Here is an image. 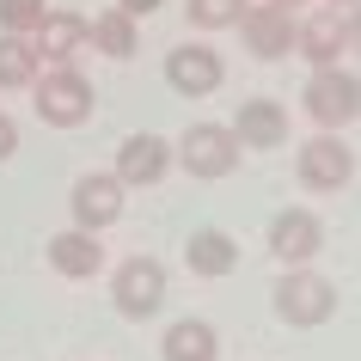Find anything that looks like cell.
Instances as JSON below:
<instances>
[{"instance_id":"1","label":"cell","mask_w":361,"mask_h":361,"mask_svg":"<svg viewBox=\"0 0 361 361\" xmlns=\"http://www.w3.org/2000/svg\"><path fill=\"white\" fill-rule=\"evenodd\" d=\"M269 306L276 319L294 324V331H312L337 312V282H324L319 269H282V282L269 288Z\"/></svg>"},{"instance_id":"2","label":"cell","mask_w":361,"mask_h":361,"mask_svg":"<svg viewBox=\"0 0 361 361\" xmlns=\"http://www.w3.org/2000/svg\"><path fill=\"white\" fill-rule=\"evenodd\" d=\"M300 111L319 123V135L349 129L361 116V80L349 68H319V74L306 80V92H300Z\"/></svg>"},{"instance_id":"3","label":"cell","mask_w":361,"mask_h":361,"mask_svg":"<svg viewBox=\"0 0 361 361\" xmlns=\"http://www.w3.org/2000/svg\"><path fill=\"white\" fill-rule=\"evenodd\" d=\"M31 104L49 129H80L92 116V86H86L80 68H43L37 86H31Z\"/></svg>"},{"instance_id":"4","label":"cell","mask_w":361,"mask_h":361,"mask_svg":"<svg viewBox=\"0 0 361 361\" xmlns=\"http://www.w3.org/2000/svg\"><path fill=\"white\" fill-rule=\"evenodd\" d=\"M111 306L123 319H153L166 306V264L159 257H123L111 269Z\"/></svg>"},{"instance_id":"5","label":"cell","mask_w":361,"mask_h":361,"mask_svg":"<svg viewBox=\"0 0 361 361\" xmlns=\"http://www.w3.org/2000/svg\"><path fill=\"white\" fill-rule=\"evenodd\" d=\"M178 166L190 171V178H227L233 166H239V135L227 129V123H196V129L178 135Z\"/></svg>"},{"instance_id":"6","label":"cell","mask_w":361,"mask_h":361,"mask_svg":"<svg viewBox=\"0 0 361 361\" xmlns=\"http://www.w3.org/2000/svg\"><path fill=\"white\" fill-rule=\"evenodd\" d=\"M294 166H300V184H306V190H349V178H355V153H349V141H337V135H312V141H300Z\"/></svg>"},{"instance_id":"7","label":"cell","mask_w":361,"mask_h":361,"mask_svg":"<svg viewBox=\"0 0 361 361\" xmlns=\"http://www.w3.org/2000/svg\"><path fill=\"white\" fill-rule=\"evenodd\" d=\"M319 245H324V221L312 209H282L269 221V251H276L288 269H312Z\"/></svg>"},{"instance_id":"8","label":"cell","mask_w":361,"mask_h":361,"mask_svg":"<svg viewBox=\"0 0 361 361\" xmlns=\"http://www.w3.org/2000/svg\"><path fill=\"white\" fill-rule=\"evenodd\" d=\"M171 166H178V153H171V141H159V135H129V141L116 147V184H123V190H153Z\"/></svg>"},{"instance_id":"9","label":"cell","mask_w":361,"mask_h":361,"mask_svg":"<svg viewBox=\"0 0 361 361\" xmlns=\"http://www.w3.org/2000/svg\"><path fill=\"white\" fill-rule=\"evenodd\" d=\"M68 209H74L80 233H104L116 214H123V184H116V171H86L74 190H68Z\"/></svg>"},{"instance_id":"10","label":"cell","mask_w":361,"mask_h":361,"mask_svg":"<svg viewBox=\"0 0 361 361\" xmlns=\"http://www.w3.org/2000/svg\"><path fill=\"white\" fill-rule=\"evenodd\" d=\"M294 49L312 61V74H319V68H343V49H349V19H343L337 6L306 13V19L294 25Z\"/></svg>"},{"instance_id":"11","label":"cell","mask_w":361,"mask_h":361,"mask_svg":"<svg viewBox=\"0 0 361 361\" xmlns=\"http://www.w3.org/2000/svg\"><path fill=\"white\" fill-rule=\"evenodd\" d=\"M221 56H214L209 43H178L166 56V86L171 92H184V98H209V92H221Z\"/></svg>"},{"instance_id":"12","label":"cell","mask_w":361,"mask_h":361,"mask_svg":"<svg viewBox=\"0 0 361 361\" xmlns=\"http://www.w3.org/2000/svg\"><path fill=\"white\" fill-rule=\"evenodd\" d=\"M239 31H245V49L257 61H282L288 49H294V13H282V6H245V19H239Z\"/></svg>"},{"instance_id":"13","label":"cell","mask_w":361,"mask_h":361,"mask_svg":"<svg viewBox=\"0 0 361 361\" xmlns=\"http://www.w3.org/2000/svg\"><path fill=\"white\" fill-rule=\"evenodd\" d=\"M227 129L239 135V147L269 153V147H282V141H288V111L276 104V98H245V104L233 111V123H227Z\"/></svg>"},{"instance_id":"14","label":"cell","mask_w":361,"mask_h":361,"mask_svg":"<svg viewBox=\"0 0 361 361\" xmlns=\"http://www.w3.org/2000/svg\"><path fill=\"white\" fill-rule=\"evenodd\" d=\"M49 269L68 276V282H92L98 269H104V239L98 233H80V227L56 233L49 239Z\"/></svg>"},{"instance_id":"15","label":"cell","mask_w":361,"mask_h":361,"mask_svg":"<svg viewBox=\"0 0 361 361\" xmlns=\"http://www.w3.org/2000/svg\"><path fill=\"white\" fill-rule=\"evenodd\" d=\"M86 25L80 13H49V19L37 25V37H31V49H37L43 68H74V49H86Z\"/></svg>"},{"instance_id":"16","label":"cell","mask_w":361,"mask_h":361,"mask_svg":"<svg viewBox=\"0 0 361 361\" xmlns=\"http://www.w3.org/2000/svg\"><path fill=\"white\" fill-rule=\"evenodd\" d=\"M184 264H190L196 276L221 282V276L239 269V245H233V233H221V227H196L190 239H184Z\"/></svg>"},{"instance_id":"17","label":"cell","mask_w":361,"mask_h":361,"mask_svg":"<svg viewBox=\"0 0 361 361\" xmlns=\"http://www.w3.org/2000/svg\"><path fill=\"white\" fill-rule=\"evenodd\" d=\"M159 355L166 361H221V337H214L209 319H178L159 337Z\"/></svg>"},{"instance_id":"18","label":"cell","mask_w":361,"mask_h":361,"mask_svg":"<svg viewBox=\"0 0 361 361\" xmlns=\"http://www.w3.org/2000/svg\"><path fill=\"white\" fill-rule=\"evenodd\" d=\"M86 43H92L98 56H111V61H129L135 43H141V25H135L123 6H104V13L86 25Z\"/></svg>"},{"instance_id":"19","label":"cell","mask_w":361,"mask_h":361,"mask_svg":"<svg viewBox=\"0 0 361 361\" xmlns=\"http://www.w3.org/2000/svg\"><path fill=\"white\" fill-rule=\"evenodd\" d=\"M43 74L31 37H0V92H31Z\"/></svg>"},{"instance_id":"20","label":"cell","mask_w":361,"mask_h":361,"mask_svg":"<svg viewBox=\"0 0 361 361\" xmlns=\"http://www.w3.org/2000/svg\"><path fill=\"white\" fill-rule=\"evenodd\" d=\"M49 19V0H0V37H37Z\"/></svg>"},{"instance_id":"21","label":"cell","mask_w":361,"mask_h":361,"mask_svg":"<svg viewBox=\"0 0 361 361\" xmlns=\"http://www.w3.org/2000/svg\"><path fill=\"white\" fill-rule=\"evenodd\" d=\"M184 13H190V25H202V31H227V25L245 19V0H184Z\"/></svg>"},{"instance_id":"22","label":"cell","mask_w":361,"mask_h":361,"mask_svg":"<svg viewBox=\"0 0 361 361\" xmlns=\"http://www.w3.org/2000/svg\"><path fill=\"white\" fill-rule=\"evenodd\" d=\"M13 153H19V123H13V116L0 111V166H6Z\"/></svg>"},{"instance_id":"23","label":"cell","mask_w":361,"mask_h":361,"mask_svg":"<svg viewBox=\"0 0 361 361\" xmlns=\"http://www.w3.org/2000/svg\"><path fill=\"white\" fill-rule=\"evenodd\" d=\"M116 6H123V13H129V19L141 25V19H147V13H159V6H166V0H116Z\"/></svg>"},{"instance_id":"24","label":"cell","mask_w":361,"mask_h":361,"mask_svg":"<svg viewBox=\"0 0 361 361\" xmlns=\"http://www.w3.org/2000/svg\"><path fill=\"white\" fill-rule=\"evenodd\" d=\"M343 19H349V49L361 56V6H355V13H343Z\"/></svg>"},{"instance_id":"25","label":"cell","mask_w":361,"mask_h":361,"mask_svg":"<svg viewBox=\"0 0 361 361\" xmlns=\"http://www.w3.org/2000/svg\"><path fill=\"white\" fill-rule=\"evenodd\" d=\"M269 6H282V13H294V6H306V0H269Z\"/></svg>"},{"instance_id":"26","label":"cell","mask_w":361,"mask_h":361,"mask_svg":"<svg viewBox=\"0 0 361 361\" xmlns=\"http://www.w3.org/2000/svg\"><path fill=\"white\" fill-rule=\"evenodd\" d=\"M331 6H337V13H355V6H361V0H331Z\"/></svg>"}]
</instances>
